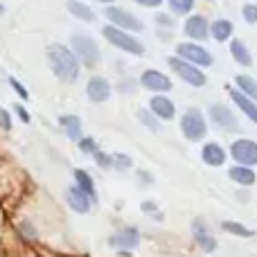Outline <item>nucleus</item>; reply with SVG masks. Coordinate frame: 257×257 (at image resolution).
Segmentation results:
<instances>
[{
    "label": "nucleus",
    "instance_id": "8",
    "mask_svg": "<svg viewBox=\"0 0 257 257\" xmlns=\"http://www.w3.org/2000/svg\"><path fill=\"white\" fill-rule=\"evenodd\" d=\"M230 156L237 160V165L253 167L257 165V142L250 138H237L230 145Z\"/></svg>",
    "mask_w": 257,
    "mask_h": 257
},
{
    "label": "nucleus",
    "instance_id": "29",
    "mask_svg": "<svg viewBox=\"0 0 257 257\" xmlns=\"http://www.w3.org/2000/svg\"><path fill=\"white\" fill-rule=\"evenodd\" d=\"M111 158H113V167L115 169H122V172H124V169H128L133 165V160L128 158L126 154H111Z\"/></svg>",
    "mask_w": 257,
    "mask_h": 257
},
{
    "label": "nucleus",
    "instance_id": "16",
    "mask_svg": "<svg viewBox=\"0 0 257 257\" xmlns=\"http://www.w3.org/2000/svg\"><path fill=\"white\" fill-rule=\"evenodd\" d=\"M192 232H194V239H196V244L201 246L203 253H214V250H217V239L208 232V228L203 226L201 219H196V221L192 223Z\"/></svg>",
    "mask_w": 257,
    "mask_h": 257
},
{
    "label": "nucleus",
    "instance_id": "5",
    "mask_svg": "<svg viewBox=\"0 0 257 257\" xmlns=\"http://www.w3.org/2000/svg\"><path fill=\"white\" fill-rule=\"evenodd\" d=\"M176 54H178V59H183V61H187V63H194V66H199V68L212 66V54H210L201 43H194V41L178 43Z\"/></svg>",
    "mask_w": 257,
    "mask_h": 257
},
{
    "label": "nucleus",
    "instance_id": "26",
    "mask_svg": "<svg viewBox=\"0 0 257 257\" xmlns=\"http://www.w3.org/2000/svg\"><path fill=\"white\" fill-rule=\"evenodd\" d=\"M221 228L228 232V235H235V237H253L255 235L250 228H246L244 223H239V221H223Z\"/></svg>",
    "mask_w": 257,
    "mask_h": 257
},
{
    "label": "nucleus",
    "instance_id": "11",
    "mask_svg": "<svg viewBox=\"0 0 257 257\" xmlns=\"http://www.w3.org/2000/svg\"><path fill=\"white\" fill-rule=\"evenodd\" d=\"M108 244H111L113 248H120V250H124V253H128V250H133L140 244V232H138V228H122L115 235H111Z\"/></svg>",
    "mask_w": 257,
    "mask_h": 257
},
{
    "label": "nucleus",
    "instance_id": "13",
    "mask_svg": "<svg viewBox=\"0 0 257 257\" xmlns=\"http://www.w3.org/2000/svg\"><path fill=\"white\" fill-rule=\"evenodd\" d=\"M185 34L190 36L192 41H205L210 36V23L203 14H194L185 21Z\"/></svg>",
    "mask_w": 257,
    "mask_h": 257
},
{
    "label": "nucleus",
    "instance_id": "2",
    "mask_svg": "<svg viewBox=\"0 0 257 257\" xmlns=\"http://www.w3.org/2000/svg\"><path fill=\"white\" fill-rule=\"evenodd\" d=\"M102 34L111 45L124 50V52L133 54V57H142V54H145V45H142L133 34H128L126 30H120V27H115V25L108 23V25L102 30Z\"/></svg>",
    "mask_w": 257,
    "mask_h": 257
},
{
    "label": "nucleus",
    "instance_id": "6",
    "mask_svg": "<svg viewBox=\"0 0 257 257\" xmlns=\"http://www.w3.org/2000/svg\"><path fill=\"white\" fill-rule=\"evenodd\" d=\"M169 68H172V70L176 72L183 81H185V84L194 86V88H203L205 86L203 70H201L199 66H194V63H187V61H183V59H178V57H172L169 59Z\"/></svg>",
    "mask_w": 257,
    "mask_h": 257
},
{
    "label": "nucleus",
    "instance_id": "37",
    "mask_svg": "<svg viewBox=\"0 0 257 257\" xmlns=\"http://www.w3.org/2000/svg\"><path fill=\"white\" fill-rule=\"evenodd\" d=\"M97 3H104V5H108V3H113V0H97Z\"/></svg>",
    "mask_w": 257,
    "mask_h": 257
},
{
    "label": "nucleus",
    "instance_id": "25",
    "mask_svg": "<svg viewBox=\"0 0 257 257\" xmlns=\"http://www.w3.org/2000/svg\"><path fill=\"white\" fill-rule=\"evenodd\" d=\"M235 84H237V90L241 95H246L248 99H255L257 102V81L248 75H237L235 77Z\"/></svg>",
    "mask_w": 257,
    "mask_h": 257
},
{
    "label": "nucleus",
    "instance_id": "20",
    "mask_svg": "<svg viewBox=\"0 0 257 257\" xmlns=\"http://www.w3.org/2000/svg\"><path fill=\"white\" fill-rule=\"evenodd\" d=\"M59 124H61V128L66 131V136L70 140H77V142L81 140V120L77 115H61Z\"/></svg>",
    "mask_w": 257,
    "mask_h": 257
},
{
    "label": "nucleus",
    "instance_id": "34",
    "mask_svg": "<svg viewBox=\"0 0 257 257\" xmlns=\"http://www.w3.org/2000/svg\"><path fill=\"white\" fill-rule=\"evenodd\" d=\"M0 126H3L5 131H9V128H12V120H9V113L5 111V108H0Z\"/></svg>",
    "mask_w": 257,
    "mask_h": 257
},
{
    "label": "nucleus",
    "instance_id": "33",
    "mask_svg": "<svg viewBox=\"0 0 257 257\" xmlns=\"http://www.w3.org/2000/svg\"><path fill=\"white\" fill-rule=\"evenodd\" d=\"M9 86H12V88L16 90V95H21V99H23V102H25V99L30 97V93H27V90H25V86H23L18 79H14V77H9Z\"/></svg>",
    "mask_w": 257,
    "mask_h": 257
},
{
    "label": "nucleus",
    "instance_id": "30",
    "mask_svg": "<svg viewBox=\"0 0 257 257\" xmlns=\"http://www.w3.org/2000/svg\"><path fill=\"white\" fill-rule=\"evenodd\" d=\"M241 16L246 18V23L255 25V23H257V5H255V3L244 5V9H241Z\"/></svg>",
    "mask_w": 257,
    "mask_h": 257
},
{
    "label": "nucleus",
    "instance_id": "28",
    "mask_svg": "<svg viewBox=\"0 0 257 257\" xmlns=\"http://www.w3.org/2000/svg\"><path fill=\"white\" fill-rule=\"evenodd\" d=\"M169 7H172L174 14L183 16V14H190L192 7H194V0H169Z\"/></svg>",
    "mask_w": 257,
    "mask_h": 257
},
{
    "label": "nucleus",
    "instance_id": "31",
    "mask_svg": "<svg viewBox=\"0 0 257 257\" xmlns=\"http://www.w3.org/2000/svg\"><path fill=\"white\" fill-rule=\"evenodd\" d=\"M77 145H79V149L84 151V154H95V151H99L97 142H95L93 138H81V140L77 142Z\"/></svg>",
    "mask_w": 257,
    "mask_h": 257
},
{
    "label": "nucleus",
    "instance_id": "23",
    "mask_svg": "<svg viewBox=\"0 0 257 257\" xmlns=\"http://www.w3.org/2000/svg\"><path fill=\"white\" fill-rule=\"evenodd\" d=\"M230 54H232V59H235L239 66H250V63H253V54L248 52L246 43L244 41H239V39L230 41Z\"/></svg>",
    "mask_w": 257,
    "mask_h": 257
},
{
    "label": "nucleus",
    "instance_id": "36",
    "mask_svg": "<svg viewBox=\"0 0 257 257\" xmlns=\"http://www.w3.org/2000/svg\"><path fill=\"white\" fill-rule=\"evenodd\" d=\"M136 3L142 7H158V5H163V0H136Z\"/></svg>",
    "mask_w": 257,
    "mask_h": 257
},
{
    "label": "nucleus",
    "instance_id": "32",
    "mask_svg": "<svg viewBox=\"0 0 257 257\" xmlns=\"http://www.w3.org/2000/svg\"><path fill=\"white\" fill-rule=\"evenodd\" d=\"M93 158H95V163H97L99 167H104V169L113 167V158H111V154H104V151H95Z\"/></svg>",
    "mask_w": 257,
    "mask_h": 257
},
{
    "label": "nucleus",
    "instance_id": "9",
    "mask_svg": "<svg viewBox=\"0 0 257 257\" xmlns=\"http://www.w3.org/2000/svg\"><path fill=\"white\" fill-rule=\"evenodd\" d=\"M140 86L147 90H151V93H167V90L174 88L172 79H169L165 72L154 70V68H147V70L140 75Z\"/></svg>",
    "mask_w": 257,
    "mask_h": 257
},
{
    "label": "nucleus",
    "instance_id": "3",
    "mask_svg": "<svg viewBox=\"0 0 257 257\" xmlns=\"http://www.w3.org/2000/svg\"><path fill=\"white\" fill-rule=\"evenodd\" d=\"M181 131L190 142H199L201 138H205L208 124H205L203 113L199 108H187L181 117Z\"/></svg>",
    "mask_w": 257,
    "mask_h": 257
},
{
    "label": "nucleus",
    "instance_id": "27",
    "mask_svg": "<svg viewBox=\"0 0 257 257\" xmlns=\"http://www.w3.org/2000/svg\"><path fill=\"white\" fill-rule=\"evenodd\" d=\"M138 120H140V124H145L149 131H160V122H158V117L154 115L151 111H147V108H140L138 111Z\"/></svg>",
    "mask_w": 257,
    "mask_h": 257
},
{
    "label": "nucleus",
    "instance_id": "14",
    "mask_svg": "<svg viewBox=\"0 0 257 257\" xmlns=\"http://www.w3.org/2000/svg\"><path fill=\"white\" fill-rule=\"evenodd\" d=\"M201 158H203V163L210 165V167H221L228 158V151L223 149L219 142H205L203 149H201Z\"/></svg>",
    "mask_w": 257,
    "mask_h": 257
},
{
    "label": "nucleus",
    "instance_id": "18",
    "mask_svg": "<svg viewBox=\"0 0 257 257\" xmlns=\"http://www.w3.org/2000/svg\"><path fill=\"white\" fill-rule=\"evenodd\" d=\"M230 99L237 104V108H239V111L244 113L250 122H253V124H257V104H255V99H248L246 95H241L237 88H230Z\"/></svg>",
    "mask_w": 257,
    "mask_h": 257
},
{
    "label": "nucleus",
    "instance_id": "12",
    "mask_svg": "<svg viewBox=\"0 0 257 257\" xmlns=\"http://www.w3.org/2000/svg\"><path fill=\"white\" fill-rule=\"evenodd\" d=\"M210 117H212L214 124L219 128H223V131H235V128L239 126L235 113L228 106H223V104H212V106H210Z\"/></svg>",
    "mask_w": 257,
    "mask_h": 257
},
{
    "label": "nucleus",
    "instance_id": "19",
    "mask_svg": "<svg viewBox=\"0 0 257 257\" xmlns=\"http://www.w3.org/2000/svg\"><path fill=\"white\" fill-rule=\"evenodd\" d=\"M228 176H230L237 185H244V187L255 185V181H257L255 169L246 167V165H235V167H230L228 169Z\"/></svg>",
    "mask_w": 257,
    "mask_h": 257
},
{
    "label": "nucleus",
    "instance_id": "35",
    "mask_svg": "<svg viewBox=\"0 0 257 257\" xmlns=\"http://www.w3.org/2000/svg\"><path fill=\"white\" fill-rule=\"evenodd\" d=\"M16 113H18V117H21V120L25 122V124H27V122H30V113L25 111V106H21V104H16Z\"/></svg>",
    "mask_w": 257,
    "mask_h": 257
},
{
    "label": "nucleus",
    "instance_id": "17",
    "mask_svg": "<svg viewBox=\"0 0 257 257\" xmlns=\"http://www.w3.org/2000/svg\"><path fill=\"white\" fill-rule=\"evenodd\" d=\"M66 201H68V205H70L75 212H79V214H86L90 210V203H93V199H90L88 194H84V192L79 190V187H70V190L66 192Z\"/></svg>",
    "mask_w": 257,
    "mask_h": 257
},
{
    "label": "nucleus",
    "instance_id": "24",
    "mask_svg": "<svg viewBox=\"0 0 257 257\" xmlns=\"http://www.w3.org/2000/svg\"><path fill=\"white\" fill-rule=\"evenodd\" d=\"M68 12H70L75 18L84 21V23H93L95 21L93 9H90L86 3H81V0H70V3H68Z\"/></svg>",
    "mask_w": 257,
    "mask_h": 257
},
{
    "label": "nucleus",
    "instance_id": "4",
    "mask_svg": "<svg viewBox=\"0 0 257 257\" xmlns=\"http://www.w3.org/2000/svg\"><path fill=\"white\" fill-rule=\"evenodd\" d=\"M70 45H72V52H75L77 59H81V61L86 63V66H97L99 63V45L95 43L90 36L86 34H72L70 39Z\"/></svg>",
    "mask_w": 257,
    "mask_h": 257
},
{
    "label": "nucleus",
    "instance_id": "22",
    "mask_svg": "<svg viewBox=\"0 0 257 257\" xmlns=\"http://www.w3.org/2000/svg\"><path fill=\"white\" fill-rule=\"evenodd\" d=\"M75 185L79 187L84 194H88L90 199H93V203L97 201V192H95V183L93 178H90L88 172H84V169H75Z\"/></svg>",
    "mask_w": 257,
    "mask_h": 257
},
{
    "label": "nucleus",
    "instance_id": "7",
    "mask_svg": "<svg viewBox=\"0 0 257 257\" xmlns=\"http://www.w3.org/2000/svg\"><path fill=\"white\" fill-rule=\"evenodd\" d=\"M104 16L111 21V25L120 27V30H126V32H140L142 30V21L138 16H133L131 12L122 7H115V5H108Z\"/></svg>",
    "mask_w": 257,
    "mask_h": 257
},
{
    "label": "nucleus",
    "instance_id": "15",
    "mask_svg": "<svg viewBox=\"0 0 257 257\" xmlns=\"http://www.w3.org/2000/svg\"><path fill=\"white\" fill-rule=\"evenodd\" d=\"M149 111L154 113L158 120H172L176 115V106H174L172 99H167L165 95H156L149 102Z\"/></svg>",
    "mask_w": 257,
    "mask_h": 257
},
{
    "label": "nucleus",
    "instance_id": "21",
    "mask_svg": "<svg viewBox=\"0 0 257 257\" xmlns=\"http://www.w3.org/2000/svg\"><path fill=\"white\" fill-rule=\"evenodd\" d=\"M210 36H212L214 41H219V43L228 41L232 36V23L226 21V18H217V21L210 25Z\"/></svg>",
    "mask_w": 257,
    "mask_h": 257
},
{
    "label": "nucleus",
    "instance_id": "10",
    "mask_svg": "<svg viewBox=\"0 0 257 257\" xmlns=\"http://www.w3.org/2000/svg\"><path fill=\"white\" fill-rule=\"evenodd\" d=\"M111 93H113V88H111L106 77L95 75V77H90L88 84H86V95H88V99L95 104L106 102V99L111 97Z\"/></svg>",
    "mask_w": 257,
    "mask_h": 257
},
{
    "label": "nucleus",
    "instance_id": "1",
    "mask_svg": "<svg viewBox=\"0 0 257 257\" xmlns=\"http://www.w3.org/2000/svg\"><path fill=\"white\" fill-rule=\"evenodd\" d=\"M48 61L52 72L63 81H77L79 77V59L63 43H52L48 48Z\"/></svg>",
    "mask_w": 257,
    "mask_h": 257
}]
</instances>
